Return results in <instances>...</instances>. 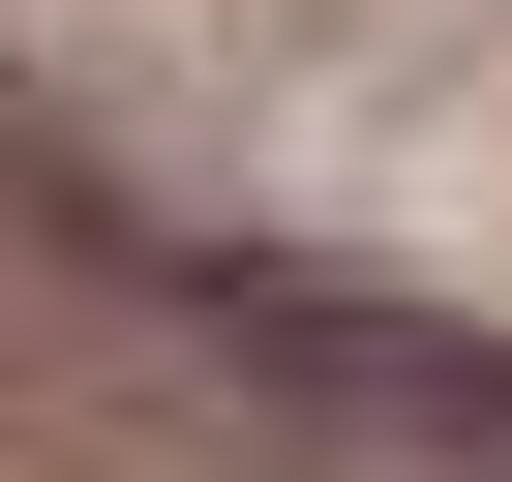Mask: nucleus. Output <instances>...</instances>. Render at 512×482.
Returning <instances> with one entry per match:
<instances>
[{
	"label": "nucleus",
	"instance_id": "1",
	"mask_svg": "<svg viewBox=\"0 0 512 482\" xmlns=\"http://www.w3.org/2000/svg\"><path fill=\"white\" fill-rule=\"evenodd\" d=\"M211 362L302 392V422H452V452H512V332H392V302H302V272H211Z\"/></svg>",
	"mask_w": 512,
	"mask_h": 482
}]
</instances>
